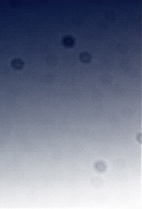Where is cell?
I'll return each mask as SVG.
<instances>
[{"label": "cell", "mask_w": 142, "mask_h": 209, "mask_svg": "<svg viewBox=\"0 0 142 209\" xmlns=\"http://www.w3.org/2000/svg\"><path fill=\"white\" fill-rule=\"evenodd\" d=\"M11 65L15 69L20 70L22 69L24 66V62L20 58H15L12 60Z\"/></svg>", "instance_id": "6da1fadb"}, {"label": "cell", "mask_w": 142, "mask_h": 209, "mask_svg": "<svg viewBox=\"0 0 142 209\" xmlns=\"http://www.w3.org/2000/svg\"><path fill=\"white\" fill-rule=\"evenodd\" d=\"M63 44L67 46H72L74 43V40L73 37L70 36H66L63 40Z\"/></svg>", "instance_id": "7a4b0ae2"}]
</instances>
